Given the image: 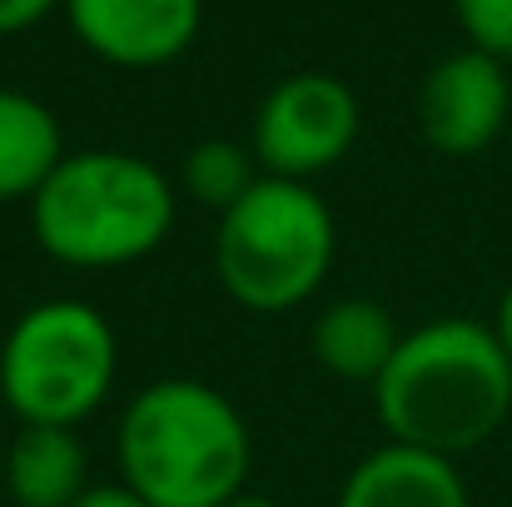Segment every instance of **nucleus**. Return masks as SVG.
Returning <instances> with one entry per match:
<instances>
[{
	"label": "nucleus",
	"mask_w": 512,
	"mask_h": 507,
	"mask_svg": "<svg viewBox=\"0 0 512 507\" xmlns=\"http://www.w3.org/2000/svg\"><path fill=\"white\" fill-rule=\"evenodd\" d=\"M373 413L388 443L453 463L493 443L512 418V358L498 329L478 319L408 329L373 383Z\"/></svg>",
	"instance_id": "nucleus-1"
},
{
	"label": "nucleus",
	"mask_w": 512,
	"mask_h": 507,
	"mask_svg": "<svg viewBox=\"0 0 512 507\" xmlns=\"http://www.w3.org/2000/svg\"><path fill=\"white\" fill-rule=\"evenodd\" d=\"M120 378L115 324L85 299H40L0 338V398L15 423L80 428Z\"/></svg>",
	"instance_id": "nucleus-5"
},
{
	"label": "nucleus",
	"mask_w": 512,
	"mask_h": 507,
	"mask_svg": "<svg viewBox=\"0 0 512 507\" xmlns=\"http://www.w3.org/2000/svg\"><path fill=\"white\" fill-rule=\"evenodd\" d=\"M0 453H5V443H0Z\"/></svg>",
	"instance_id": "nucleus-19"
},
{
	"label": "nucleus",
	"mask_w": 512,
	"mask_h": 507,
	"mask_svg": "<svg viewBox=\"0 0 512 507\" xmlns=\"http://www.w3.org/2000/svg\"><path fill=\"white\" fill-rule=\"evenodd\" d=\"M224 507H284V503H274V498H264V493H239L234 503H224Z\"/></svg>",
	"instance_id": "nucleus-18"
},
{
	"label": "nucleus",
	"mask_w": 512,
	"mask_h": 507,
	"mask_svg": "<svg viewBox=\"0 0 512 507\" xmlns=\"http://www.w3.org/2000/svg\"><path fill=\"white\" fill-rule=\"evenodd\" d=\"M358 95L343 85L339 75L324 70H299L279 80L259 115H254V160L264 174L279 179H314L334 169L358 140Z\"/></svg>",
	"instance_id": "nucleus-6"
},
{
	"label": "nucleus",
	"mask_w": 512,
	"mask_h": 507,
	"mask_svg": "<svg viewBox=\"0 0 512 507\" xmlns=\"http://www.w3.org/2000/svg\"><path fill=\"white\" fill-rule=\"evenodd\" d=\"M70 30L85 50L120 70H155L179 60L204 20V0H65Z\"/></svg>",
	"instance_id": "nucleus-8"
},
{
	"label": "nucleus",
	"mask_w": 512,
	"mask_h": 507,
	"mask_svg": "<svg viewBox=\"0 0 512 507\" xmlns=\"http://www.w3.org/2000/svg\"><path fill=\"white\" fill-rule=\"evenodd\" d=\"M398 343H403V329H398L393 309L378 299H363V294L324 304L309 324V348H314L319 368L343 383L373 388L383 378L388 358L398 353Z\"/></svg>",
	"instance_id": "nucleus-11"
},
{
	"label": "nucleus",
	"mask_w": 512,
	"mask_h": 507,
	"mask_svg": "<svg viewBox=\"0 0 512 507\" xmlns=\"http://www.w3.org/2000/svg\"><path fill=\"white\" fill-rule=\"evenodd\" d=\"M174 214L179 194L155 160L80 150L30 199V234L65 269H125L170 239Z\"/></svg>",
	"instance_id": "nucleus-3"
},
{
	"label": "nucleus",
	"mask_w": 512,
	"mask_h": 507,
	"mask_svg": "<svg viewBox=\"0 0 512 507\" xmlns=\"http://www.w3.org/2000/svg\"><path fill=\"white\" fill-rule=\"evenodd\" d=\"M458 25L468 30L473 50L493 55V60H512V0H453Z\"/></svg>",
	"instance_id": "nucleus-14"
},
{
	"label": "nucleus",
	"mask_w": 512,
	"mask_h": 507,
	"mask_svg": "<svg viewBox=\"0 0 512 507\" xmlns=\"http://www.w3.org/2000/svg\"><path fill=\"white\" fill-rule=\"evenodd\" d=\"M65 160V135L50 105L0 90V204H30Z\"/></svg>",
	"instance_id": "nucleus-12"
},
{
	"label": "nucleus",
	"mask_w": 512,
	"mask_h": 507,
	"mask_svg": "<svg viewBox=\"0 0 512 507\" xmlns=\"http://www.w3.org/2000/svg\"><path fill=\"white\" fill-rule=\"evenodd\" d=\"M339 507H473L453 458L383 443L348 468Z\"/></svg>",
	"instance_id": "nucleus-9"
},
{
	"label": "nucleus",
	"mask_w": 512,
	"mask_h": 507,
	"mask_svg": "<svg viewBox=\"0 0 512 507\" xmlns=\"http://www.w3.org/2000/svg\"><path fill=\"white\" fill-rule=\"evenodd\" d=\"M254 165H259L254 150H244V145H234V140H199V145L184 155L179 189H184L194 204L224 214V209H234V204L254 189V179H259Z\"/></svg>",
	"instance_id": "nucleus-13"
},
{
	"label": "nucleus",
	"mask_w": 512,
	"mask_h": 507,
	"mask_svg": "<svg viewBox=\"0 0 512 507\" xmlns=\"http://www.w3.org/2000/svg\"><path fill=\"white\" fill-rule=\"evenodd\" d=\"M493 329H498V338H503V348H508V358H512V284L503 289V299H498V319H493Z\"/></svg>",
	"instance_id": "nucleus-17"
},
{
	"label": "nucleus",
	"mask_w": 512,
	"mask_h": 507,
	"mask_svg": "<svg viewBox=\"0 0 512 507\" xmlns=\"http://www.w3.org/2000/svg\"><path fill=\"white\" fill-rule=\"evenodd\" d=\"M70 507H150L130 483H90Z\"/></svg>",
	"instance_id": "nucleus-16"
},
{
	"label": "nucleus",
	"mask_w": 512,
	"mask_h": 507,
	"mask_svg": "<svg viewBox=\"0 0 512 507\" xmlns=\"http://www.w3.org/2000/svg\"><path fill=\"white\" fill-rule=\"evenodd\" d=\"M339 254V224L324 194L304 179L259 174L254 189L219 214L214 274L249 314H289L309 304Z\"/></svg>",
	"instance_id": "nucleus-4"
},
{
	"label": "nucleus",
	"mask_w": 512,
	"mask_h": 507,
	"mask_svg": "<svg viewBox=\"0 0 512 507\" xmlns=\"http://www.w3.org/2000/svg\"><path fill=\"white\" fill-rule=\"evenodd\" d=\"M0 488L15 507H70L90 488V453L80 428L20 423L0 453Z\"/></svg>",
	"instance_id": "nucleus-10"
},
{
	"label": "nucleus",
	"mask_w": 512,
	"mask_h": 507,
	"mask_svg": "<svg viewBox=\"0 0 512 507\" xmlns=\"http://www.w3.org/2000/svg\"><path fill=\"white\" fill-rule=\"evenodd\" d=\"M115 463L150 507H224L249 493L254 433L214 383L155 378L120 413Z\"/></svg>",
	"instance_id": "nucleus-2"
},
{
	"label": "nucleus",
	"mask_w": 512,
	"mask_h": 507,
	"mask_svg": "<svg viewBox=\"0 0 512 507\" xmlns=\"http://www.w3.org/2000/svg\"><path fill=\"white\" fill-rule=\"evenodd\" d=\"M512 115L508 65L483 50H458L438 60L418 90V130L433 155L443 160H473L483 155Z\"/></svg>",
	"instance_id": "nucleus-7"
},
{
	"label": "nucleus",
	"mask_w": 512,
	"mask_h": 507,
	"mask_svg": "<svg viewBox=\"0 0 512 507\" xmlns=\"http://www.w3.org/2000/svg\"><path fill=\"white\" fill-rule=\"evenodd\" d=\"M55 5H65V0H0V35H20V30L40 25Z\"/></svg>",
	"instance_id": "nucleus-15"
}]
</instances>
